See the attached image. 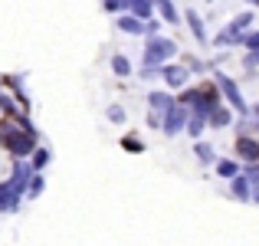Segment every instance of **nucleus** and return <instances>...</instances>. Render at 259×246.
I'll list each match as a JSON object with an SVG mask.
<instances>
[{"label": "nucleus", "instance_id": "nucleus-1", "mask_svg": "<svg viewBox=\"0 0 259 246\" xmlns=\"http://www.w3.org/2000/svg\"><path fill=\"white\" fill-rule=\"evenodd\" d=\"M217 79H220V89H223V92H227V99H230V102H233V105H236V108H240V112H243V108H246V105H243V99H240V92H236V86H233V82H230L227 76H217Z\"/></svg>", "mask_w": 259, "mask_h": 246}, {"label": "nucleus", "instance_id": "nucleus-2", "mask_svg": "<svg viewBox=\"0 0 259 246\" xmlns=\"http://www.w3.org/2000/svg\"><path fill=\"white\" fill-rule=\"evenodd\" d=\"M240 154L243 158H259V145L249 138H240Z\"/></svg>", "mask_w": 259, "mask_h": 246}, {"label": "nucleus", "instance_id": "nucleus-3", "mask_svg": "<svg viewBox=\"0 0 259 246\" xmlns=\"http://www.w3.org/2000/svg\"><path fill=\"white\" fill-rule=\"evenodd\" d=\"M164 76H167V82H171V86H181V82L187 79V72L177 69V66H171V69H164Z\"/></svg>", "mask_w": 259, "mask_h": 246}, {"label": "nucleus", "instance_id": "nucleus-4", "mask_svg": "<svg viewBox=\"0 0 259 246\" xmlns=\"http://www.w3.org/2000/svg\"><path fill=\"white\" fill-rule=\"evenodd\" d=\"M233 194L240 197V200H246V197H249V184L243 181V177H236V181H233Z\"/></svg>", "mask_w": 259, "mask_h": 246}, {"label": "nucleus", "instance_id": "nucleus-5", "mask_svg": "<svg viewBox=\"0 0 259 246\" xmlns=\"http://www.w3.org/2000/svg\"><path fill=\"white\" fill-rule=\"evenodd\" d=\"M184 125V112H181V108H177V112H171V118H167V132H177V128H181Z\"/></svg>", "mask_w": 259, "mask_h": 246}, {"label": "nucleus", "instance_id": "nucleus-6", "mask_svg": "<svg viewBox=\"0 0 259 246\" xmlns=\"http://www.w3.org/2000/svg\"><path fill=\"white\" fill-rule=\"evenodd\" d=\"M217 171H220L223 177H236V161H220V164H217Z\"/></svg>", "mask_w": 259, "mask_h": 246}, {"label": "nucleus", "instance_id": "nucleus-7", "mask_svg": "<svg viewBox=\"0 0 259 246\" xmlns=\"http://www.w3.org/2000/svg\"><path fill=\"white\" fill-rule=\"evenodd\" d=\"M187 20H190V26H194V33H197V39H207V36H203V23H200V20H197V17H194V13H187Z\"/></svg>", "mask_w": 259, "mask_h": 246}, {"label": "nucleus", "instance_id": "nucleus-8", "mask_svg": "<svg viewBox=\"0 0 259 246\" xmlns=\"http://www.w3.org/2000/svg\"><path fill=\"white\" fill-rule=\"evenodd\" d=\"M158 4H161V10H164V17L171 20V23H177V13H174V7L167 4V0H158Z\"/></svg>", "mask_w": 259, "mask_h": 246}, {"label": "nucleus", "instance_id": "nucleus-9", "mask_svg": "<svg viewBox=\"0 0 259 246\" xmlns=\"http://www.w3.org/2000/svg\"><path fill=\"white\" fill-rule=\"evenodd\" d=\"M210 121H213L217 128H220V125H230V112H213V118H210Z\"/></svg>", "mask_w": 259, "mask_h": 246}, {"label": "nucleus", "instance_id": "nucleus-10", "mask_svg": "<svg viewBox=\"0 0 259 246\" xmlns=\"http://www.w3.org/2000/svg\"><path fill=\"white\" fill-rule=\"evenodd\" d=\"M121 30H128V33H138V30H141V23H138V20H121Z\"/></svg>", "mask_w": 259, "mask_h": 246}, {"label": "nucleus", "instance_id": "nucleus-11", "mask_svg": "<svg viewBox=\"0 0 259 246\" xmlns=\"http://www.w3.org/2000/svg\"><path fill=\"white\" fill-rule=\"evenodd\" d=\"M151 105H158V108H164V105H171V99H167V95H151Z\"/></svg>", "mask_w": 259, "mask_h": 246}, {"label": "nucleus", "instance_id": "nucleus-12", "mask_svg": "<svg viewBox=\"0 0 259 246\" xmlns=\"http://www.w3.org/2000/svg\"><path fill=\"white\" fill-rule=\"evenodd\" d=\"M243 43H246V46H249V50H259V33H249V36H246V39H243Z\"/></svg>", "mask_w": 259, "mask_h": 246}, {"label": "nucleus", "instance_id": "nucleus-13", "mask_svg": "<svg viewBox=\"0 0 259 246\" xmlns=\"http://www.w3.org/2000/svg\"><path fill=\"white\" fill-rule=\"evenodd\" d=\"M197 158L210 161V158H213V154H210V148H207V145H197Z\"/></svg>", "mask_w": 259, "mask_h": 246}, {"label": "nucleus", "instance_id": "nucleus-14", "mask_svg": "<svg viewBox=\"0 0 259 246\" xmlns=\"http://www.w3.org/2000/svg\"><path fill=\"white\" fill-rule=\"evenodd\" d=\"M115 72H121V76H125V72H128V59H115Z\"/></svg>", "mask_w": 259, "mask_h": 246}, {"label": "nucleus", "instance_id": "nucleus-15", "mask_svg": "<svg viewBox=\"0 0 259 246\" xmlns=\"http://www.w3.org/2000/svg\"><path fill=\"white\" fill-rule=\"evenodd\" d=\"M256 112H259V105H256Z\"/></svg>", "mask_w": 259, "mask_h": 246}]
</instances>
